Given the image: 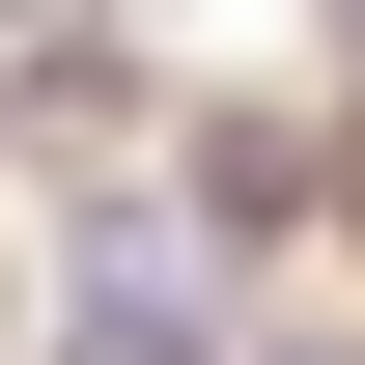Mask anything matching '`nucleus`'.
<instances>
[{"mask_svg":"<svg viewBox=\"0 0 365 365\" xmlns=\"http://www.w3.org/2000/svg\"><path fill=\"white\" fill-rule=\"evenodd\" d=\"M0 113H29V140H140V56H113V0H0Z\"/></svg>","mask_w":365,"mask_h":365,"instance_id":"f257e3e1","label":"nucleus"},{"mask_svg":"<svg viewBox=\"0 0 365 365\" xmlns=\"http://www.w3.org/2000/svg\"><path fill=\"white\" fill-rule=\"evenodd\" d=\"M85 365H225V337H197V281H113V309H85Z\"/></svg>","mask_w":365,"mask_h":365,"instance_id":"f03ea898","label":"nucleus"}]
</instances>
